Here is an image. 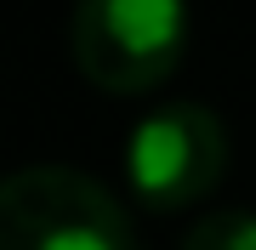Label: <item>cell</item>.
Wrapping results in <instances>:
<instances>
[{
  "label": "cell",
  "instance_id": "1",
  "mask_svg": "<svg viewBox=\"0 0 256 250\" xmlns=\"http://www.w3.org/2000/svg\"><path fill=\"white\" fill-rule=\"evenodd\" d=\"M0 250H137V222L97 176L23 165L0 188Z\"/></svg>",
  "mask_w": 256,
  "mask_h": 250
},
{
  "label": "cell",
  "instance_id": "2",
  "mask_svg": "<svg viewBox=\"0 0 256 250\" xmlns=\"http://www.w3.org/2000/svg\"><path fill=\"white\" fill-rule=\"evenodd\" d=\"M68 40L97 91H154L188 57V0H80Z\"/></svg>",
  "mask_w": 256,
  "mask_h": 250
},
{
  "label": "cell",
  "instance_id": "3",
  "mask_svg": "<svg viewBox=\"0 0 256 250\" xmlns=\"http://www.w3.org/2000/svg\"><path fill=\"white\" fill-rule=\"evenodd\" d=\"M228 125L205 102H165L126 137V182L148 211H188L228 171Z\"/></svg>",
  "mask_w": 256,
  "mask_h": 250
},
{
  "label": "cell",
  "instance_id": "4",
  "mask_svg": "<svg viewBox=\"0 0 256 250\" xmlns=\"http://www.w3.org/2000/svg\"><path fill=\"white\" fill-rule=\"evenodd\" d=\"M182 250H256V211H210L182 233Z\"/></svg>",
  "mask_w": 256,
  "mask_h": 250
}]
</instances>
